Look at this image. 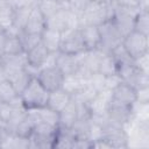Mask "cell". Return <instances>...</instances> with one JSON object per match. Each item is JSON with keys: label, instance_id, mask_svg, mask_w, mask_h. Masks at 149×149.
I'll return each mask as SVG.
<instances>
[{"label": "cell", "instance_id": "6da1fadb", "mask_svg": "<svg viewBox=\"0 0 149 149\" xmlns=\"http://www.w3.org/2000/svg\"><path fill=\"white\" fill-rule=\"evenodd\" d=\"M115 5L114 0H91L84 12L78 16L79 27L84 24L99 26L105 21L112 20Z\"/></svg>", "mask_w": 149, "mask_h": 149}, {"label": "cell", "instance_id": "7a4b0ae2", "mask_svg": "<svg viewBox=\"0 0 149 149\" xmlns=\"http://www.w3.org/2000/svg\"><path fill=\"white\" fill-rule=\"evenodd\" d=\"M20 97L22 99L23 106L27 109L40 108L47 106L49 91L37 80L36 77H33L27 87L20 94Z\"/></svg>", "mask_w": 149, "mask_h": 149}, {"label": "cell", "instance_id": "3957f363", "mask_svg": "<svg viewBox=\"0 0 149 149\" xmlns=\"http://www.w3.org/2000/svg\"><path fill=\"white\" fill-rule=\"evenodd\" d=\"M101 127V139L106 141L111 148H127L129 146V134L126 130V126L108 119Z\"/></svg>", "mask_w": 149, "mask_h": 149}, {"label": "cell", "instance_id": "277c9868", "mask_svg": "<svg viewBox=\"0 0 149 149\" xmlns=\"http://www.w3.org/2000/svg\"><path fill=\"white\" fill-rule=\"evenodd\" d=\"M57 132H58V127H54L44 122L36 123L34 132L29 137L30 141L29 148H41V149L54 148Z\"/></svg>", "mask_w": 149, "mask_h": 149}, {"label": "cell", "instance_id": "5b68a950", "mask_svg": "<svg viewBox=\"0 0 149 149\" xmlns=\"http://www.w3.org/2000/svg\"><path fill=\"white\" fill-rule=\"evenodd\" d=\"M99 31H100V44L98 49L101 50L102 52H111L123 41V35L120 33V30L116 28V26L112 20L105 21L101 24H99Z\"/></svg>", "mask_w": 149, "mask_h": 149}, {"label": "cell", "instance_id": "8992f818", "mask_svg": "<svg viewBox=\"0 0 149 149\" xmlns=\"http://www.w3.org/2000/svg\"><path fill=\"white\" fill-rule=\"evenodd\" d=\"M76 27H79L78 15L66 8H62L48 19H45V28L54 29L61 33Z\"/></svg>", "mask_w": 149, "mask_h": 149}, {"label": "cell", "instance_id": "52a82bcc", "mask_svg": "<svg viewBox=\"0 0 149 149\" xmlns=\"http://www.w3.org/2000/svg\"><path fill=\"white\" fill-rule=\"evenodd\" d=\"M85 50H86V48H85V44H84V41L81 37L79 27L70 28L62 33L61 44H59L61 52L77 55Z\"/></svg>", "mask_w": 149, "mask_h": 149}, {"label": "cell", "instance_id": "ba28073f", "mask_svg": "<svg viewBox=\"0 0 149 149\" xmlns=\"http://www.w3.org/2000/svg\"><path fill=\"white\" fill-rule=\"evenodd\" d=\"M140 10H141L140 8H128L115 5L112 21L120 30V33L123 35V37L134 30V21Z\"/></svg>", "mask_w": 149, "mask_h": 149}, {"label": "cell", "instance_id": "9c48e42d", "mask_svg": "<svg viewBox=\"0 0 149 149\" xmlns=\"http://www.w3.org/2000/svg\"><path fill=\"white\" fill-rule=\"evenodd\" d=\"M122 45L126 49V51L132 56V58L136 59L148 52L149 49L148 36L133 30L123 37Z\"/></svg>", "mask_w": 149, "mask_h": 149}, {"label": "cell", "instance_id": "30bf717a", "mask_svg": "<svg viewBox=\"0 0 149 149\" xmlns=\"http://www.w3.org/2000/svg\"><path fill=\"white\" fill-rule=\"evenodd\" d=\"M36 78L49 92H51L62 87L64 74L57 66H48L40 69L36 74Z\"/></svg>", "mask_w": 149, "mask_h": 149}, {"label": "cell", "instance_id": "8fae6325", "mask_svg": "<svg viewBox=\"0 0 149 149\" xmlns=\"http://www.w3.org/2000/svg\"><path fill=\"white\" fill-rule=\"evenodd\" d=\"M106 114L109 120H112L116 123L123 125V126L129 125L134 119L133 106L122 105V104L113 101V100H109L107 109H106Z\"/></svg>", "mask_w": 149, "mask_h": 149}, {"label": "cell", "instance_id": "7c38bea8", "mask_svg": "<svg viewBox=\"0 0 149 149\" xmlns=\"http://www.w3.org/2000/svg\"><path fill=\"white\" fill-rule=\"evenodd\" d=\"M111 100L122 105L133 106L137 100V91L125 81H120L111 90Z\"/></svg>", "mask_w": 149, "mask_h": 149}, {"label": "cell", "instance_id": "4fadbf2b", "mask_svg": "<svg viewBox=\"0 0 149 149\" xmlns=\"http://www.w3.org/2000/svg\"><path fill=\"white\" fill-rule=\"evenodd\" d=\"M28 64V59H27V55L26 51L20 52V54H15V55H6L3 54L0 58V65L3 68L6 77L15 71L22 70L27 66Z\"/></svg>", "mask_w": 149, "mask_h": 149}, {"label": "cell", "instance_id": "5bb4252c", "mask_svg": "<svg viewBox=\"0 0 149 149\" xmlns=\"http://www.w3.org/2000/svg\"><path fill=\"white\" fill-rule=\"evenodd\" d=\"M87 84H88V78L86 76H84L83 73L77 71L76 73H72V74L64 77L62 88L64 91H66L69 94L74 95V94L79 93Z\"/></svg>", "mask_w": 149, "mask_h": 149}, {"label": "cell", "instance_id": "9a60e30c", "mask_svg": "<svg viewBox=\"0 0 149 149\" xmlns=\"http://www.w3.org/2000/svg\"><path fill=\"white\" fill-rule=\"evenodd\" d=\"M56 66L65 76L76 73L79 70V59L77 55H70L64 52H58L56 59Z\"/></svg>", "mask_w": 149, "mask_h": 149}, {"label": "cell", "instance_id": "2e32d148", "mask_svg": "<svg viewBox=\"0 0 149 149\" xmlns=\"http://www.w3.org/2000/svg\"><path fill=\"white\" fill-rule=\"evenodd\" d=\"M80 34L85 44L86 50H94L99 48L100 44V31L99 26L94 24H84L79 27Z\"/></svg>", "mask_w": 149, "mask_h": 149}, {"label": "cell", "instance_id": "e0dca14e", "mask_svg": "<svg viewBox=\"0 0 149 149\" xmlns=\"http://www.w3.org/2000/svg\"><path fill=\"white\" fill-rule=\"evenodd\" d=\"M44 29H45V17L42 15L40 9L36 6H34L27 20V23L23 28V33L41 35Z\"/></svg>", "mask_w": 149, "mask_h": 149}, {"label": "cell", "instance_id": "ac0fdd59", "mask_svg": "<svg viewBox=\"0 0 149 149\" xmlns=\"http://www.w3.org/2000/svg\"><path fill=\"white\" fill-rule=\"evenodd\" d=\"M71 100H72V95L69 94L66 91H64L61 87L58 90H55V91L49 92L47 106L59 113L63 108H65L69 105V102Z\"/></svg>", "mask_w": 149, "mask_h": 149}, {"label": "cell", "instance_id": "d6986e66", "mask_svg": "<svg viewBox=\"0 0 149 149\" xmlns=\"http://www.w3.org/2000/svg\"><path fill=\"white\" fill-rule=\"evenodd\" d=\"M58 114H59V125H58V127L64 128V129H70L76 123V121L78 120V109H77V105L73 101V99Z\"/></svg>", "mask_w": 149, "mask_h": 149}, {"label": "cell", "instance_id": "ffe728a7", "mask_svg": "<svg viewBox=\"0 0 149 149\" xmlns=\"http://www.w3.org/2000/svg\"><path fill=\"white\" fill-rule=\"evenodd\" d=\"M26 55H27V59H28L29 65H31L34 68H37V69H41V66L43 65L44 61L47 59V57L49 55V51L43 45V43L40 42L34 48L28 50L26 52Z\"/></svg>", "mask_w": 149, "mask_h": 149}, {"label": "cell", "instance_id": "44dd1931", "mask_svg": "<svg viewBox=\"0 0 149 149\" xmlns=\"http://www.w3.org/2000/svg\"><path fill=\"white\" fill-rule=\"evenodd\" d=\"M61 37H62L61 31L45 28L41 34V42L48 49L49 52H56V51H59Z\"/></svg>", "mask_w": 149, "mask_h": 149}, {"label": "cell", "instance_id": "7402d4cb", "mask_svg": "<svg viewBox=\"0 0 149 149\" xmlns=\"http://www.w3.org/2000/svg\"><path fill=\"white\" fill-rule=\"evenodd\" d=\"M98 72L105 77L118 74V65L111 52H102L98 64Z\"/></svg>", "mask_w": 149, "mask_h": 149}, {"label": "cell", "instance_id": "603a6c76", "mask_svg": "<svg viewBox=\"0 0 149 149\" xmlns=\"http://www.w3.org/2000/svg\"><path fill=\"white\" fill-rule=\"evenodd\" d=\"M33 78L31 74H29L26 69H22V70H19V71H15L10 74L7 76V79L12 83L13 87L15 88L16 93L17 94H21L22 91L27 87V85L29 84L30 79Z\"/></svg>", "mask_w": 149, "mask_h": 149}, {"label": "cell", "instance_id": "cb8c5ba5", "mask_svg": "<svg viewBox=\"0 0 149 149\" xmlns=\"http://www.w3.org/2000/svg\"><path fill=\"white\" fill-rule=\"evenodd\" d=\"M35 6L40 9V12L45 19L55 14L57 10L62 8H66L64 0H36Z\"/></svg>", "mask_w": 149, "mask_h": 149}, {"label": "cell", "instance_id": "d4e9b609", "mask_svg": "<svg viewBox=\"0 0 149 149\" xmlns=\"http://www.w3.org/2000/svg\"><path fill=\"white\" fill-rule=\"evenodd\" d=\"M35 111V114L37 116L38 122H44L54 127H58L59 125V114L58 112L51 109L48 106H43L40 108H33ZM37 122V123H38Z\"/></svg>", "mask_w": 149, "mask_h": 149}, {"label": "cell", "instance_id": "484cf974", "mask_svg": "<svg viewBox=\"0 0 149 149\" xmlns=\"http://www.w3.org/2000/svg\"><path fill=\"white\" fill-rule=\"evenodd\" d=\"M14 13H15V8L3 0L0 6V26L3 28L5 31H7L9 28L13 27Z\"/></svg>", "mask_w": 149, "mask_h": 149}, {"label": "cell", "instance_id": "4316f807", "mask_svg": "<svg viewBox=\"0 0 149 149\" xmlns=\"http://www.w3.org/2000/svg\"><path fill=\"white\" fill-rule=\"evenodd\" d=\"M30 144L29 139L27 137H22L19 136L14 133H9V135L7 136V139L2 142V144L0 146V148H13V149H28Z\"/></svg>", "mask_w": 149, "mask_h": 149}, {"label": "cell", "instance_id": "83f0119b", "mask_svg": "<svg viewBox=\"0 0 149 149\" xmlns=\"http://www.w3.org/2000/svg\"><path fill=\"white\" fill-rule=\"evenodd\" d=\"M23 45L20 38V35H9L6 34L5 40V54L6 55H15L23 52Z\"/></svg>", "mask_w": 149, "mask_h": 149}, {"label": "cell", "instance_id": "f1b7e54d", "mask_svg": "<svg viewBox=\"0 0 149 149\" xmlns=\"http://www.w3.org/2000/svg\"><path fill=\"white\" fill-rule=\"evenodd\" d=\"M134 30L143 35L149 34V13L148 10H140L134 21Z\"/></svg>", "mask_w": 149, "mask_h": 149}, {"label": "cell", "instance_id": "f546056e", "mask_svg": "<svg viewBox=\"0 0 149 149\" xmlns=\"http://www.w3.org/2000/svg\"><path fill=\"white\" fill-rule=\"evenodd\" d=\"M16 95H20L16 93L15 88L13 87L12 83L8 79H5L0 83V101H10Z\"/></svg>", "mask_w": 149, "mask_h": 149}, {"label": "cell", "instance_id": "4dcf8cb0", "mask_svg": "<svg viewBox=\"0 0 149 149\" xmlns=\"http://www.w3.org/2000/svg\"><path fill=\"white\" fill-rule=\"evenodd\" d=\"M20 38H21V42L23 45V50L26 52L41 42V35L40 34H27V33L22 31L20 34Z\"/></svg>", "mask_w": 149, "mask_h": 149}, {"label": "cell", "instance_id": "1f68e13d", "mask_svg": "<svg viewBox=\"0 0 149 149\" xmlns=\"http://www.w3.org/2000/svg\"><path fill=\"white\" fill-rule=\"evenodd\" d=\"M64 1H65V7L79 16L91 0H64Z\"/></svg>", "mask_w": 149, "mask_h": 149}, {"label": "cell", "instance_id": "d6a6232c", "mask_svg": "<svg viewBox=\"0 0 149 149\" xmlns=\"http://www.w3.org/2000/svg\"><path fill=\"white\" fill-rule=\"evenodd\" d=\"M88 84L92 85L98 92H100L106 88V77L99 72H95L88 77Z\"/></svg>", "mask_w": 149, "mask_h": 149}, {"label": "cell", "instance_id": "836d02e7", "mask_svg": "<svg viewBox=\"0 0 149 149\" xmlns=\"http://www.w3.org/2000/svg\"><path fill=\"white\" fill-rule=\"evenodd\" d=\"M14 111H15V108H13V106L9 102L0 101V119L3 122H7L12 118Z\"/></svg>", "mask_w": 149, "mask_h": 149}, {"label": "cell", "instance_id": "e575fe53", "mask_svg": "<svg viewBox=\"0 0 149 149\" xmlns=\"http://www.w3.org/2000/svg\"><path fill=\"white\" fill-rule=\"evenodd\" d=\"M134 63H135V66L140 71H142L144 73H148V52L146 55L134 59Z\"/></svg>", "mask_w": 149, "mask_h": 149}, {"label": "cell", "instance_id": "d590c367", "mask_svg": "<svg viewBox=\"0 0 149 149\" xmlns=\"http://www.w3.org/2000/svg\"><path fill=\"white\" fill-rule=\"evenodd\" d=\"M116 5L128 8H140L141 0H114Z\"/></svg>", "mask_w": 149, "mask_h": 149}, {"label": "cell", "instance_id": "8d00e7d4", "mask_svg": "<svg viewBox=\"0 0 149 149\" xmlns=\"http://www.w3.org/2000/svg\"><path fill=\"white\" fill-rule=\"evenodd\" d=\"M148 92H149V87L137 90V100H136V102L148 104V101H149V93Z\"/></svg>", "mask_w": 149, "mask_h": 149}, {"label": "cell", "instance_id": "74e56055", "mask_svg": "<svg viewBox=\"0 0 149 149\" xmlns=\"http://www.w3.org/2000/svg\"><path fill=\"white\" fill-rule=\"evenodd\" d=\"M5 40H6V33L0 35V58L5 54Z\"/></svg>", "mask_w": 149, "mask_h": 149}, {"label": "cell", "instance_id": "f35d334b", "mask_svg": "<svg viewBox=\"0 0 149 149\" xmlns=\"http://www.w3.org/2000/svg\"><path fill=\"white\" fill-rule=\"evenodd\" d=\"M5 79H7V77H6V73H5L3 68L0 65V83H1L2 80H5Z\"/></svg>", "mask_w": 149, "mask_h": 149}, {"label": "cell", "instance_id": "ab89813d", "mask_svg": "<svg viewBox=\"0 0 149 149\" xmlns=\"http://www.w3.org/2000/svg\"><path fill=\"white\" fill-rule=\"evenodd\" d=\"M2 127H6V122H3V121L0 119V128H2Z\"/></svg>", "mask_w": 149, "mask_h": 149}, {"label": "cell", "instance_id": "60d3db41", "mask_svg": "<svg viewBox=\"0 0 149 149\" xmlns=\"http://www.w3.org/2000/svg\"><path fill=\"white\" fill-rule=\"evenodd\" d=\"M2 34H5V30H3V28L0 26V35H2Z\"/></svg>", "mask_w": 149, "mask_h": 149}]
</instances>
